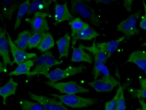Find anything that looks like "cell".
I'll return each mask as SVG.
<instances>
[{
    "label": "cell",
    "mask_w": 146,
    "mask_h": 110,
    "mask_svg": "<svg viewBox=\"0 0 146 110\" xmlns=\"http://www.w3.org/2000/svg\"><path fill=\"white\" fill-rule=\"evenodd\" d=\"M100 35V34L89 27L79 32L72 37V44L74 46L78 40H90Z\"/></svg>",
    "instance_id": "obj_20"
},
{
    "label": "cell",
    "mask_w": 146,
    "mask_h": 110,
    "mask_svg": "<svg viewBox=\"0 0 146 110\" xmlns=\"http://www.w3.org/2000/svg\"><path fill=\"white\" fill-rule=\"evenodd\" d=\"M6 34L13 57V64L16 63L19 65L27 60L36 57V55L35 53H28L19 49L12 41L10 35L7 32Z\"/></svg>",
    "instance_id": "obj_10"
},
{
    "label": "cell",
    "mask_w": 146,
    "mask_h": 110,
    "mask_svg": "<svg viewBox=\"0 0 146 110\" xmlns=\"http://www.w3.org/2000/svg\"><path fill=\"white\" fill-rule=\"evenodd\" d=\"M86 67L83 64L76 67L70 66L64 69L58 68L51 71L46 77L50 79V81L56 82L67 78L71 76L83 72Z\"/></svg>",
    "instance_id": "obj_7"
},
{
    "label": "cell",
    "mask_w": 146,
    "mask_h": 110,
    "mask_svg": "<svg viewBox=\"0 0 146 110\" xmlns=\"http://www.w3.org/2000/svg\"><path fill=\"white\" fill-rule=\"evenodd\" d=\"M139 101L142 107V110H146V103L143 99H139Z\"/></svg>",
    "instance_id": "obj_36"
},
{
    "label": "cell",
    "mask_w": 146,
    "mask_h": 110,
    "mask_svg": "<svg viewBox=\"0 0 146 110\" xmlns=\"http://www.w3.org/2000/svg\"><path fill=\"white\" fill-rule=\"evenodd\" d=\"M49 94L58 99L63 103L73 108L87 107L96 103L98 101L97 98H84L74 94L59 95L55 93Z\"/></svg>",
    "instance_id": "obj_3"
},
{
    "label": "cell",
    "mask_w": 146,
    "mask_h": 110,
    "mask_svg": "<svg viewBox=\"0 0 146 110\" xmlns=\"http://www.w3.org/2000/svg\"><path fill=\"white\" fill-rule=\"evenodd\" d=\"M100 73L104 76H108L111 75L108 68L104 64L94 63L92 71L94 80L97 79Z\"/></svg>",
    "instance_id": "obj_28"
},
{
    "label": "cell",
    "mask_w": 146,
    "mask_h": 110,
    "mask_svg": "<svg viewBox=\"0 0 146 110\" xmlns=\"http://www.w3.org/2000/svg\"><path fill=\"white\" fill-rule=\"evenodd\" d=\"M112 0H96V1L100 3L106 4H109L111 1H112Z\"/></svg>",
    "instance_id": "obj_37"
},
{
    "label": "cell",
    "mask_w": 146,
    "mask_h": 110,
    "mask_svg": "<svg viewBox=\"0 0 146 110\" xmlns=\"http://www.w3.org/2000/svg\"><path fill=\"white\" fill-rule=\"evenodd\" d=\"M143 1L145 10V14L142 16L141 20L140 23V26L143 29L146 30V4L144 1Z\"/></svg>",
    "instance_id": "obj_33"
},
{
    "label": "cell",
    "mask_w": 146,
    "mask_h": 110,
    "mask_svg": "<svg viewBox=\"0 0 146 110\" xmlns=\"http://www.w3.org/2000/svg\"><path fill=\"white\" fill-rule=\"evenodd\" d=\"M120 85L119 86L116 93L110 101L106 102L105 105V110H115L121 93L123 90Z\"/></svg>",
    "instance_id": "obj_29"
},
{
    "label": "cell",
    "mask_w": 146,
    "mask_h": 110,
    "mask_svg": "<svg viewBox=\"0 0 146 110\" xmlns=\"http://www.w3.org/2000/svg\"><path fill=\"white\" fill-rule=\"evenodd\" d=\"M55 0H34L30 5L27 14L30 15L36 12H41L50 13L49 11V6Z\"/></svg>",
    "instance_id": "obj_16"
},
{
    "label": "cell",
    "mask_w": 146,
    "mask_h": 110,
    "mask_svg": "<svg viewBox=\"0 0 146 110\" xmlns=\"http://www.w3.org/2000/svg\"><path fill=\"white\" fill-rule=\"evenodd\" d=\"M54 10L55 21L53 24L55 26L59 23L66 20L70 21L74 19V17L69 11L66 1H65L63 4L56 3Z\"/></svg>",
    "instance_id": "obj_12"
},
{
    "label": "cell",
    "mask_w": 146,
    "mask_h": 110,
    "mask_svg": "<svg viewBox=\"0 0 146 110\" xmlns=\"http://www.w3.org/2000/svg\"><path fill=\"white\" fill-rule=\"evenodd\" d=\"M32 35V32L29 30H24L18 34L17 39L13 42L18 48L25 51Z\"/></svg>",
    "instance_id": "obj_22"
},
{
    "label": "cell",
    "mask_w": 146,
    "mask_h": 110,
    "mask_svg": "<svg viewBox=\"0 0 146 110\" xmlns=\"http://www.w3.org/2000/svg\"><path fill=\"white\" fill-rule=\"evenodd\" d=\"M20 3L17 1L5 0L1 3L2 15L9 22L12 19L15 10L19 8Z\"/></svg>",
    "instance_id": "obj_15"
},
{
    "label": "cell",
    "mask_w": 146,
    "mask_h": 110,
    "mask_svg": "<svg viewBox=\"0 0 146 110\" xmlns=\"http://www.w3.org/2000/svg\"></svg>",
    "instance_id": "obj_42"
},
{
    "label": "cell",
    "mask_w": 146,
    "mask_h": 110,
    "mask_svg": "<svg viewBox=\"0 0 146 110\" xmlns=\"http://www.w3.org/2000/svg\"><path fill=\"white\" fill-rule=\"evenodd\" d=\"M68 24L71 27L72 30L71 36L72 37L79 32L90 27L88 23L78 17L70 21Z\"/></svg>",
    "instance_id": "obj_25"
},
{
    "label": "cell",
    "mask_w": 146,
    "mask_h": 110,
    "mask_svg": "<svg viewBox=\"0 0 146 110\" xmlns=\"http://www.w3.org/2000/svg\"><path fill=\"white\" fill-rule=\"evenodd\" d=\"M18 84L11 77L8 82L0 89V95L3 98V103L7 105L6 100L8 97L15 94Z\"/></svg>",
    "instance_id": "obj_21"
},
{
    "label": "cell",
    "mask_w": 146,
    "mask_h": 110,
    "mask_svg": "<svg viewBox=\"0 0 146 110\" xmlns=\"http://www.w3.org/2000/svg\"><path fill=\"white\" fill-rule=\"evenodd\" d=\"M141 12V9L138 10L136 12L129 15L117 25V30L123 33L127 39L133 36L139 34L140 31L136 28V25Z\"/></svg>",
    "instance_id": "obj_4"
},
{
    "label": "cell",
    "mask_w": 146,
    "mask_h": 110,
    "mask_svg": "<svg viewBox=\"0 0 146 110\" xmlns=\"http://www.w3.org/2000/svg\"><path fill=\"white\" fill-rule=\"evenodd\" d=\"M80 45L84 49L86 50L91 52L93 55L94 63L104 64L107 59L106 55L97 46L95 42V38L94 40L92 45L87 46L82 44Z\"/></svg>",
    "instance_id": "obj_14"
},
{
    "label": "cell",
    "mask_w": 146,
    "mask_h": 110,
    "mask_svg": "<svg viewBox=\"0 0 146 110\" xmlns=\"http://www.w3.org/2000/svg\"><path fill=\"white\" fill-rule=\"evenodd\" d=\"M22 110H47L38 102L22 99L19 102Z\"/></svg>",
    "instance_id": "obj_27"
},
{
    "label": "cell",
    "mask_w": 146,
    "mask_h": 110,
    "mask_svg": "<svg viewBox=\"0 0 146 110\" xmlns=\"http://www.w3.org/2000/svg\"><path fill=\"white\" fill-rule=\"evenodd\" d=\"M44 33H36L32 34L29 42L28 49L37 48L40 43Z\"/></svg>",
    "instance_id": "obj_30"
},
{
    "label": "cell",
    "mask_w": 146,
    "mask_h": 110,
    "mask_svg": "<svg viewBox=\"0 0 146 110\" xmlns=\"http://www.w3.org/2000/svg\"><path fill=\"white\" fill-rule=\"evenodd\" d=\"M139 82L141 87V89H146V78H142L141 77L139 78Z\"/></svg>",
    "instance_id": "obj_35"
},
{
    "label": "cell",
    "mask_w": 146,
    "mask_h": 110,
    "mask_svg": "<svg viewBox=\"0 0 146 110\" xmlns=\"http://www.w3.org/2000/svg\"><path fill=\"white\" fill-rule=\"evenodd\" d=\"M125 38V36H123L116 40L96 44L97 46L106 55L108 58L116 50L119 43Z\"/></svg>",
    "instance_id": "obj_17"
},
{
    "label": "cell",
    "mask_w": 146,
    "mask_h": 110,
    "mask_svg": "<svg viewBox=\"0 0 146 110\" xmlns=\"http://www.w3.org/2000/svg\"><path fill=\"white\" fill-rule=\"evenodd\" d=\"M70 38L71 37L69 33L67 32L64 36L56 41V43L59 53L58 58L59 59L63 57H68Z\"/></svg>",
    "instance_id": "obj_19"
},
{
    "label": "cell",
    "mask_w": 146,
    "mask_h": 110,
    "mask_svg": "<svg viewBox=\"0 0 146 110\" xmlns=\"http://www.w3.org/2000/svg\"><path fill=\"white\" fill-rule=\"evenodd\" d=\"M45 83L57 90L60 93L66 94H74L78 93H85L90 91L89 89L80 86L76 81L73 80L57 83L49 81L45 82Z\"/></svg>",
    "instance_id": "obj_5"
},
{
    "label": "cell",
    "mask_w": 146,
    "mask_h": 110,
    "mask_svg": "<svg viewBox=\"0 0 146 110\" xmlns=\"http://www.w3.org/2000/svg\"><path fill=\"white\" fill-rule=\"evenodd\" d=\"M87 84L98 92L111 91L115 87L120 85V82L111 75L103 76L100 78L88 82Z\"/></svg>",
    "instance_id": "obj_8"
},
{
    "label": "cell",
    "mask_w": 146,
    "mask_h": 110,
    "mask_svg": "<svg viewBox=\"0 0 146 110\" xmlns=\"http://www.w3.org/2000/svg\"><path fill=\"white\" fill-rule=\"evenodd\" d=\"M34 61L36 64L35 69L27 75L29 77L38 74H42L46 77L52 67L63 63L62 62L56 59L52 52L48 50L43 52Z\"/></svg>",
    "instance_id": "obj_2"
},
{
    "label": "cell",
    "mask_w": 146,
    "mask_h": 110,
    "mask_svg": "<svg viewBox=\"0 0 146 110\" xmlns=\"http://www.w3.org/2000/svg\"></svg>",
    "instance_id": "obj_41"
},
{
    "label": "cell",
    "mask_w": 146,
    "mask_h": 110,
    "mask_svg": "<svg viewBox=\"0 0 146 110\" xmlns=\"http://www.w3.org/2000/svg\"><path fill=\"white\" fill-rule=\"evenodd\" d=\"M127 91L132 98L146 99V89H138L130 87L128 89Z\"/></svg>",
    "instance_id": "obj_31"
},
{
    "label": "cell",
    "mask_w": 146,
    "mask_h": 110,
    "mask_svg": "<svg viewBox=\"0 0 146 110\" xmlns=\"http://www.w3.org/2000/svg\"><path fill=\"white\" fill-rule=\"evenodd\" d=\"M54 44V41L51 34L49 32H45L37 48L43 52L53 47Z\"/></svg>",
    "instance_id": "obj_24"
},
{
    "label": "cell",
    "mask_w": 146,
    "mask_h": 110,
    "mask_svg": "<svg viewBox=\"0 0 146 110\" xmlns=\"http://www.w3.org/2000/svg\"><path fill=\"white\" fill-rule=\"evenodd\" d=\"M142 110V109L138 108V109H136L135 110Z\"/></svg>",
    "instance_id": "obj_40"
},
{
    "label": "cell",
    "mask_w": 146,
    "mask_h": 110,
    "mask_svg": "<svg viewBox=\"0 0 146 110\" xmlns=\"http://www.w3.org/2000/svg\"><path fill=\"white\" fill-rule=\"evenodd\" d=\"M0 72H5L7 71V70H5L4 68L3 63H2L1 62H0Z\"/></svg>",
    "instance_id": "obj_38"
},
{
    "label": "cell",
    "mask_w": 146,
    "mask_h": 110,
    "mask_svg": "<svg viewBox=\"0 0 146 110\" xmlns=\"http://www.w3.org/2000/svg\"><path fill=\"white\" fill-rule=\"evenodd\" d=\"M141 46H146V41L143 43Z\"/></svg>",
    "instance_id": "obj_39"
},
{
    "label": "cell",
    "mask_w": 146,
    "mask_h": 110,
    "mask_svg": "<svg viewBox=\"0 0 146 110\" xmlns=\"http://www.w3.org/2000/svg\"><path fill=\"white\" fill-rule=\"evenodd\" d=\"M34 65V61L29 59L18 65L14 70L10 72L8 75L10 76H18L22 74L27 75L30 72L31 68Z\"/></svg>",
    "instance_id": "obj_23"
},
{
    "label": "cell",
    "mask_w": 146,
    "mask_h": 110,
    "mask_svg": "<svg viewBox=\"0 0 146 110\" xmlns=\"http://www.w3.org/2000/svg\"><path fill=\"white\" fill-rule=\"evenodd\" d=\"M70 11L74 15L87 20L95 26L99 27L102 23L94 9L85 1L72 0Z\"/></svg>",
    "instance_id": "obj_1"
},
{
    "label": "cell",
    "mask_w": 146,
    "mask_h": 110,
    "mask_svg": "<svg viewBox=\"0 0 146 110\" xmlns=\"http://www.w3.org/2000/svg\"><path fill=\"white\" fill-rule=\"evenodd\" d=\"M73 50L71 61L72 62H85L90 64L92 62V58L91 54L86 52L79 45V47L76 48L72 46Z\"/></svg>",
    "instance_id": "obj_18"
},
{
    "label": "cell",
    "mask_w": 146,
    "mask_h": 110,
    "mask_svg": "<svg viewBox=\"0 0 146 110\" xmlns=\"http://www.w3.org/2000/svg\"><path fill=\"white\" fill-rule=\"evenodd\" d=\"M133 1L124 0L123 1V6L129 12L131 10V7Z\"/></svg>",
    "instance_id": "obj_34"
},
{
    "label": "cell",
    "mask_w": 146,
    "mask_h": 110,
    "mask_svg": "<svg viewBox=\"0 0 146 110\" xmlns=\"http://www.w3.org/2000/svg\"><path fill=\"white\" fill-rule=\"evenodd\" d=\"M29 0H27L20 4L14 25V30H16L20 25L22 18L28 12L30 6Z\"/></svg>",
    "instance_id": "obj_26"
},
{
    "label": "cell",
    "mask_w": 146,
    "mask_h": 110,
    "mask_svg": "<svg viewBox=\"0 0 146 110\" xmlns=\"http://www.w3.org/2000/svg\"><path fill=\"white\" fill-rule=\"evenodd\" d=\"M47 17H50L52 15L50 13L36 12L34 13L32 18H27L25 19V21L31 25L32 34L44 33L49 30V28L46 19Z\"/></svg>",
    "instance_id": "obj_6"
},
{
    "label": "cell",
    "mask_w": 146,
    "mask_h": 110,
    "mask_svg": "<svg viewBox=\"0 0 146 110\" xmlns=\"http://www.w3.org/2000/svg\"><path fill=\"white\" fill-rule=\"evenodd\" d=\"M6 31L5 28L0 29V54L3 60L4 68L7 70V65L9 64L12 66L13 64L11 60L9 52V44L6 35Z\"/></svg>",
    "instance_id": "obj_11"
},
{
    "label": "cell",
    "mask_w": 146,
    "mask_h": 110,
    "mask_svg": "<svg viewBox=\"0 0 146 110\" xmlns=\"http://www.w3.org/2000/svg\"><path fill=\"white\" fill-rule=\"evenodd\" d=\"M129 62L135 64L146 75V51L138 50L131 53L125 64Z\"/></svg>",
    "instance_id": "obj_13"
},
{
    "label": "cell",
    "mask_w": 146,
    "mask_h": 110,
    "mask_svg": "<svg viewBox=\"0 0 146 110\" xmlns=\"http://www.w3.org/2000/svg\"><path fill=\"white\" fill-rule=\"evenodd\" d=\"M28 93L32 99L41 104L47 110H69L61 101L57 100L55 97L36 95L30 92Z\"/></svg>",
    "instance_id": "obj_9"
},
{
    "label": "cell",
    "mask_w": 146,
    "mask_h": 110,
    "mask_svg": "<svg viewBox=\"0 0 146 110\" xmlns=\"http://www.w3.org/2000/svg\"><path fill=\"white\" fill-rule=\"evenodd\" d=\"M126 108L125 101L124 96L123 90L119 98L115 110H125Z\"/></svg>",
    "instance_id": "obj_32"
}]
</instances>
